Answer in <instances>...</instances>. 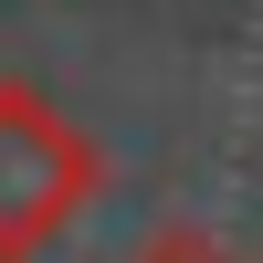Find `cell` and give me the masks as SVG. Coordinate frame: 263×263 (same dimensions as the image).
<instances>
[{"mask_svg":"<svg viewBox=\"0 0 263 263\" xmlns=\"http://www.w3.org/2000/svg\"><path fill=\"white\" fill-rule=\"evenodd\" d=\"M105 200V147L32 74H0V263H42Z\"/></svg>","mask_w":263,"mask_h":263,"instance_id":"1","label":"cell"},{"mask_svg":"<svg viewBox=\"0 0 263 263\" xmlns=\"http://www.w3.org/2000/svg\"><path fill=\"white\" fill-rule=\"evenodd\" d=\"M126 263H232L221 242H211V232L200 221H158V232H147V242L137 253H126Z\"/></svg>","mask_w":263,"mask_h":263,"instance_id":"2","label":"cell"}]
</instances>
